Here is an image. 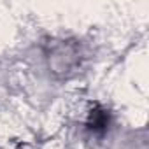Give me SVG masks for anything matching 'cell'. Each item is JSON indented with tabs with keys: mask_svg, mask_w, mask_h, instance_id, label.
Instances as JSON below:
<instances>
[{
	"mask_svg": "<svg viewBox=\"0 0 149 149\" xmlns=\"http://www.w3.org/2000/svg\"><path fill=\"white\" fill-rule=\"evenodd\" d=\"M109 111L104 109L102 105H93V109L88 112V119H86V126L91 133L95 135H102L107 128H109Z\"/></svg>",
	"mask_w": 149,
	"mask_h": 149,
	"instance_id": "1",
	"label": "cell"
}]
</instances>
